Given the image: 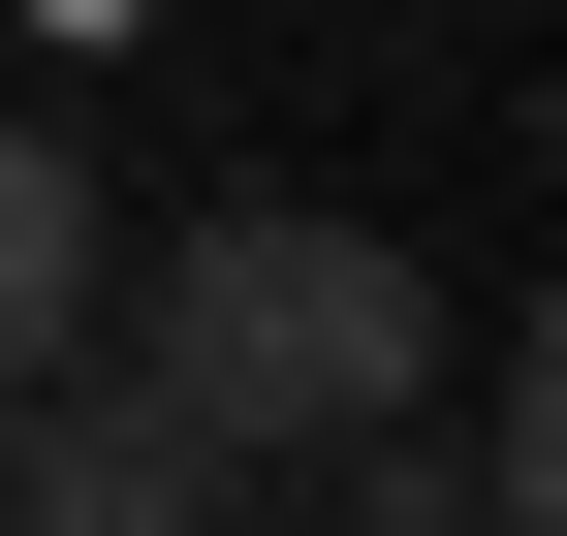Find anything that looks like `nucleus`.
Returning <instances> with one entry per match:
<instances>
[{
  "label": "nucleus",
  "mask_w": 567,
  "mask_h": 536,
  "mask_svg": "<svg viewBox=\"0 0 567 536\" xmlns=\"http://www.w3.org/2000/svg\"><path fill=\"white\" fill-rule=\"evenodd\" d=\"M221 505H252V474H221V442H189V411H158L126 348L0 379V536H221Z\"/></svg>",
  "instance_id": "obj_2"
},
{
  "label": "nucleus",
  "mask_w": 567,
  "mask_h": 536,
  "mask_svg": "<svg viewBox=\"0 0 567 536\" xmlns=\"http://www.w3.org/2000/svg\"><path fill=\"white\" fill-rule=\"evenodd\" d=\"M221 536H379V505H221Z\"/></svg>",
  "instance_id": "obj_4"
},
{
  "label": "nucleus",
  "mask_w": 567,
  "mask_h": 536,
  "mask_svg": "<svg viewBox=\"0 0 567 536\" xmlns=\"http://www.w3.org/2000/svg\"><path fill=\"white\" fill-rule=\"evenodd\" d=\"M95 158H63V126H0V379H63V348H95Z\"/></svg>",
  "instance_id": "obj_3"
},
{
  "label": "nucleus",
  "mask_w": 567,
  "mask_h": 536,
  "mask_svg": "<svg viewBox=\"0 0 567 536\" xmlns=\"http://www.w3.org/2000/svg\"><path fill=\"white\" fill-rule=\"evenodd\" d=\"M95 348L158 379L221 474H284V442H379L410 379H442V285H410L379 221H158V252H95Z\"/></svg>",
  "instance_id": "obj_1"
}]
</instances>
